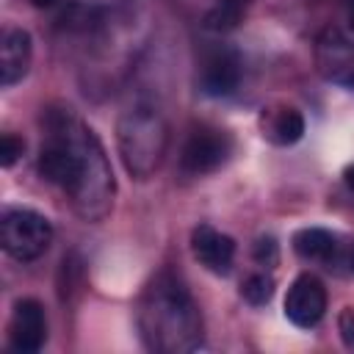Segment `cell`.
<instances>
[{
  "instance_id": "obj_6",
  "label": "cell",
  "mask_w": 354,
  "mask_h": 354,
  "mask_svg": "<svg viewBox=\"0 0 354 354\" xmlns=\"http://www.w3.org/2000/svg\"><path fill=\"white\" fill-rule=\"evenodd\" d=\"M326 310V288L315 274H299L285 296V315L290 324L310 329L324 318Z\"/></svg>"
},
{
  "instance_id": "obj_7",
  "label": "cell",
  "mask_w": 354,
  "mask_h": 354,
  "mask_svg": "<svg viewBox=\"0 0 354 354\" xmlns=\"http://www.w3.org/2000/svg\"><path fill=\"white\" fill-rule=\"evenodd\" d=\"M47 343V315L36 299H19L8 324V346L19 354H36Z\"/></svg>"
},
{
  "instance_id": "obj_2",
  "label": "cell",
  "mask_w": 354,
  "mask_h": 354,
  "mask_svg": "<svg viewBox=\"0 0 354 354\" xmlns=\"http://www.w3.org/2000/svg\"><path fill=\"white\" fill-rule=\"evenodd\" d=\"M136 318L149 351L185 354L202 346V313L171 271H160L149 279L138 299Z\"/></svg>"
},
{
  "instance_id": "obj_16",
  "label": "cell",
  "mask_w": 354,
  "mask_h": 354,
  "mask_svg": "<svg viewBox=\"0 0 354 354\" xmlns=\"http://www.w3.org/2000/svg\"><path fill=\"white\" fill-rule=\"evenodd\" d=\"M254 260L263 266H274L277 263V241L274 238H260L254 243Z\"/></svg>"
},
{
  "instance_id": "obj_15",
  "label": "cell",
  "mask_w": 354,
  "mask_h": 354,
  "mask_svg": "<svg viewBox=\"0 0 354 354\" xmlns=\"http://www.w3.org/2000/svg\"><path fill=\"white\" fill-rule=\"evenodd\" d=\"M22 149H25L22 138H17V136L6 133V136L0 138V163H3L6 169H8V166H14V160L22 155Z\"/></svg>"
},
{
  "instance_id": "obj_14",
  "label": "cell",
  "mask_w": 354,
  "mask_h": 354,
  "mask_svg": "<svg viewBox=\"0 0 354 354\" xmlns=\"http://www.w3.org/2000/svg\"><path fill=\"white\" fill-rule=\"evenodd\" d=\"M241 296H243L249 304H254V307L268 304L271 296H274V279H271L268 274H252V277L241 285Z\"/></svg>"
},
{
  "instance_id": "obj_10",
  "label": "cell",
  "mask_w": 354,
  "mask_h": 354,
  "mask_svg": "<svg viewBox=\"0 0 354 354\" xmlns=\"http://www.w3.org/2000/svg\"><path fill=\"white\" fill-rule=\"evenodd\" d=\"M241 83V58L232 50H216L205 58L199 86L210 97H227Z\"/></svg>"
},
{
  "instance_id": "obj_18",
  "label": "cell",
  "mask_w": 354,
  "mask_h": 354,
  "mask_svg": "<svg viewBox=\"0 0 354 354\" xmlns=\"http://www.w3.org/2000/svg\"><path fill=\"white\" fill-rule=\"evenodd\" d=\"M343 180H346V185L354 191V163H351V166H346V171H343Z\"/></svg>"
},
{
  "instance_id": "obj_12",
  "label": "cell",
  "mask_w": 354,
  "mask_h": 354,
  "mask_svg": "<svg viewBox=\"0 0 354 354\" xmlns=\"http://www.w3.org/2000/svg\"><path fill=\"white\" fill-rule=\"evenodd\" d=\"M293 249H296V254H299V257L326 263L329 268L346 260V252L340 249L337 235H332L329 230H321V227L299 230V232L293 235Z\"/></svg>"
},
{
  "instance_id": "obj_9",
  "label": "cell",
  "mask_w": 354,
  "mask_h": 354,
  "mask_svg": "<svg viewBox=\"0 0 354 354\" xmlns=\"http://www.w3.org/2000/svg\"><path fill=\"white\" fill-rule=\"evenodd\" d=\"M191 249L194 257L213 274H230L232 260H235V241L210 224H199L191 232Z\"/></svg>"
},
{
  "instance_id": "obj_5",
  "label": "cell",
  "mask_w": 354,
  "mask_h": 354,
  "mask_svg": "<svg viewBox=\"0 0 354 354\" xmlns=\"http://www.w3.org/2000/svg\"><path fill=\"white\" fill-rule=\"evenodd\" d=\"M230 149H232V141H230V136L224 130L196 127V130H191V136L183 144L180 169L185 174H194V177L210 174L230 158Z\"/></svg>"
},
{
  "instance_id": "obj_11",
  "label": "cell",
  "mask_w": 354,
  "mask_h": 354,
  "mask_svg": "<svg viewBox=\"0 0 354 354\" xmlns=\"http://www.w3.org/2000/svg\"><path fill=\"white\" fill-rule=\"evenodd\" d=\"M30 55H33L30 33L22 28H6L0 39V83L3 86L19 83L28 75Z\"/></svg>"
},
{
  "instance_id": "obj_4",
  "label": "cell",
  "mask_w": 354,
  "mask_h": 354,
  "mask_svg": "<svg viewBox=\"0 0 354 354\" xmlns=\"http://www.w3.org/2000/svg\"><path fill=\"white\" fill-rule=\"evenodd\" d=\"M0 241L14 260L30 263L50 249L53 224L47 221V216L30 207H8L0 221Z\"/></svg>"
},
{
  "instance_id": "obj_20",
  "label": "cell",
  "mask_w": 354,
  "mask_h": 354,
  "mask_svg": "<svg viewBox=\"0 0 354 354\" xmlns=\"http://www.w3.org/2000/svg\"><path fill=\"white\" fill-rule=\"evenodd\" d=\"M343 266H348V271L354 274V246L346 252V260H343Z\"/></svg>"
},
{
  "instance_id": "obj_3",
  "label": "cell",
  "mask_w": 354,
  "mask_h": 354,
  "mask_svg": "<svg viewBox=\"0 0 354 354\" xmlns=\"http://www.w3.org/2000/svg\"><path fill=\"white\" fill-rule=\"evenodd\" d=\"M116 141L124 169L136 180H147L158 171L166 147H169V124L163 113L149 102H136L116 122Z\"/></svg>"
},
{
  "instance_id": "obj_8",
  "label": "cell",
  "mask_w": 354,
  "mask_h": 354,
  "mask_svg": "<svg viewBox=\"0 0 354 354\" xmlns=\"http://www.w3.org/2000/svg\"><path fill=\"white\" fill-rule=\"evenodd\" d=\"M315 61L329 80L354 88V41L346 39L340 30H326L318 39Z\"/></svg>"
},
{
  "instance_id": "obj_1",
  "label": "cell",
  "mask_w": 354,
  "mask_h": 354,
  "mask_svg": "<svg viewBox=\"0 0 354 354\" xmlns=\"http://www.w3.org/2000/svg\"><path fill=\"white\" fill-rule=\"evenodd\" d=\"M39 174L58 185L83 221H102L113 207V171L94 130L72 108L44 111V144L39 149Z\"/></svg>"
},
{
  "instance_id": "obj_19",
  "label": "cell",
  "mask_w": 354,
  "mask_h": 354,
  "mask_svg": "<svg viewBox=\"0 0 354 354\" xmlns=\"http://www.w3.org/2000/svg\"><path fill=\"white\" fill-rule=\"evenodd\" d=\"M346 17H348V25L354 30V0H346Z\"/></svg>"
},
{
  "instance_id": "obj_21",
  "label": "cell",
  "mask_w": 354,
  "mask_h": 354,
  "mask_svg": "<svg viewBox=\"0 0 354 354\" xmlns=\"http://www.w3.org/2000/svg\"><path fill=\"white\" fill-rule=\"evenodd\" d=\"M30 3H33L36 8H50V6L55 3V0H30Z\"/></svg>"
},
{
  "instance_id": "obj_13",
  "label": "cell",
  "mask_w": 354,
  "mask_h": 354,
  "mask_svg": "<svg viewBox=\"0 0 354 354\" xmlns=\"http://www.w3.org/2000/svg\"><path fill=\"white\" fill-rule=\"evenodd\" d=\"M263 136L271 144L288 147L304 136V116L296 108H277L263 116Z\"/></svg>"
},
{
  "instance_id": "obj_17",
  "label": "cell",
  "mask_w": 354,
  "mask_h": 354,
  "mask_svg": "<svg viewBox=\"0 0 354 354\" xmlns=\"http://www.w3.org/2000/svg\"><path fill=\"white\" fill-rule=\"evenodd\" d=\"M337 329H340L343 343H346L348 348H354V310H351V307H346V310L340 313V318H337Z\"/></svg>"
}]
</instances>
